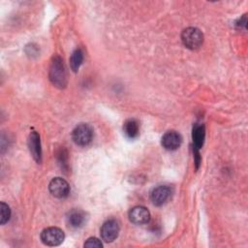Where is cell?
Returning a JSON list of instances; mask_svg holds the SVG:
<instances>
[{
  "label": "cell",
  "instance_id": "8992f818",
  "mask_svg": "<svg viewBox=\"0 0 248 248\" xmlns=\"http://www.w3.org/2000/svg\"><path fill=\"white\" fill-rule=\"evenodd\" d=\"M48 189L50 194L58 199L66 198L70 193V186L68 182L61 178V177H55L53 178L48 185Z\"/></svg>",
  "mask_w": 248,
  "mask_h": 248
},
{
  "label": "cell",
  "instance_id": "6da1fadb",
  "mask_svg": "<svg viewBox=\"0 0 248 248\" xmlns=\"http://www.w3.org/2000/svg\"><path fill=\"white\" fill-rule=\"evenodd\" d=\"M49 79L53 85L63 88L66 86L67 83V77L66 71L63 64L62 59L59 56H55L50 64L49 67Z\"/></svg>",
  "mask_w": 248,
  "mask_h": 248
},
{
  "label": "cell",
  "instance_id": "5bb4252c",
  "mask_svg": "<svg viewBox=\"0 0 248 248\" xmlns=\"http://www.w3.org/2000/svg\"><path fill=\"white\" fill-rule=\"evenodd\" d=\"M82 61H83V52H82L81 49L77 48L76 50H74V52L72 53L71 58H70L71 69L74 72H78L81 63H82Z\"/></svg>",
  "mask_w": 248,
  "mask_h": 248
},
{
  "label": "cell",
  "instance_id": "ba28073f",
  "mask_svg": "<svg viewBox=\"0 0 248 248\" xmlns=\"http://www.w3.org/2000/svg\"><path fill=\"white\" fill-rule=\"evenodd\" d=\"M129 219L136 225H144L150 220V212L144 206H135L129 211Z\"/></svg>",
  "mask_w": 248,
  "mask_h": 248
},
{
  "label": "cell",
  "instance_id": "7c38bea8",
  "mask_svg": "<svg viewBox=\"0 0 248 248\" xmlns=\"http://www.w3.org/2000/svg\"><path fill=\"white\" fill-rule=\"evenodd\" d=\"M205 138V129L202 124L196 125L193 129V142L196 149H199L202 146Z\"/></svg>",
  "mask_w": 248,
  "mask_h": 248
},
{
  "label": "cell",
  "instance_id": "3957f363",
  "mask_svg": "<svg viewBox=\"0 0 248 248\" xmlns=\"http://www.w3.org/2000/svg\"><path fill=\"white\" fill-rule=\"evenodd\" d=\"M93 138V130L91 126L85 123L78 125L72 133V139L74 142L80 146H85L90 143Z\"/></svg>",
  "mask_w": 248,
  "mask_h": 248
},
{
  "label": "cell",
  "instance_id": "7a4b0ae2",
  "mask_svg": "<svg viewBox=\"0 0 248 248\" xmlns=\"http://www.w3.org/2000/svg\"><path fill=\"white\" fill-rule=\"evenodd\" d=\"M181 40L186 47L196 49L202 46L203 42V35L200 29L196 27H189L183 30Z\"/></svg>",
  "mask_w": 248,
  "mask_h": 248
},
{
  "label": "cell",
  "instance_id": "52a82bcc",
  "mask_svg": "<svg viewBox=\"0 0 248 248\" xmlns=\"http://www.w3.org/2000/svg\"><path fill=\"white\" fill-rule=\"evenodd\" d=\"M171 196V189L167 185H160L154 188L151 192L150 198L153 204L160 206L167 202V201Z\"/></svg>",
  "mask_w": 248,
  "mask_h": 248
},
{
  "label": "cell",
  "instance_id": "277c9868",
  "mask_svg": "<svg viewBox=\"0 0 248 248\" xmlns=\"http://www.w3.org/2000/svg\"><path fill=\"white\" fill-rule=\"evenodd\" d=\"M64 232L56 227H49L41 232V240L47 246H57L64 240Z\"/></svg>",
  "mask_w": 248,
  "mask_h": 248
},
{
  "label": "cell",
  "instance_id": "2e32d148",
  "mask_svg": "<svg viewBox=\"0 0 248 248\" xmlns=\"http://www.w3.org/2000/svg\"><path fill=\"white\" fill-rule=\"evenodd\" d=\"M84 247H88V248H102L103 244L101 242L100 239L96 238V237H89L83 244Z\"/></svg>",
  "mask_w": 248,
  "mask_h": 248
},
{
  "label": "cell",
  "instance_id": "5b68a950",
  "mask_svg": "<svg viewBox=\"0 0 248 248\" xmlns=\"http://www.w3.org/2000/svg\"><path fill=\"white\" fill-rule=\"evenodd\" d=\"M120 226L117 220L108 219L101 228V236L105 242H112L118 236Z\"/></svg>",
  "mask_w": 248,
  "mask_h": 248
},
{
  "label": "cell",
  "instance_id": "8fae6325",
  "mask_svg": "<svg viewBox=\"0 0 248 248\" xmlns=\"http://www.w3.org/2000/svg\"><path fill=\"white\" fill-rule=\"evenodd\" d=\"M86 222V214L80 209H73L67 215V223L70 227L78 229Z\"/></svg>",
  "mask_w": 248,
  "mask_h": 248
},
{
  "label": "cell",
  "instance_id": "9a60e30c",
  "mask_svg": "<svg viewBox=\"0 0 248 248\" xmlns=\"http://www.w3.org/2000/svg\"><path fill=\"white\" fill-rule=\"evenodd\" d=\"M0 223L1 225L6 224L11 216V209L9 207L8 204H6L5 202H1L0 204Z\"/></svg>",
  "mask_w": 248,
  "mask_h": 248
},
{
  "label": "cell",
  "instance_id": "30bf717a",
  "mask_svg": "<svg viewBox=\"0 0 248 248\" xmlns=\"http://www.w3.org/2000/svg\"><path fill=\"white\" fill-rule=\"evenodd\" d=\"M28 146L34 160L38 163H41V160H42L41 141H40V136L36 132L30 133L28 138Z\"/></svg>",
  "mask_w": 248,
  "mask_h": 248
},
{
  "label": "cell",
  "instance_id": "4fadbf2b",
  "mask_svg": "<svg viewBox=\"0 0 248 248\" xmlns=\"http://www.w3.org/2000/svg\"><path fill=\"white\" fill-rule=\"evenodd\" d=\"M123 131L128 138L130 139L136 138L139 135V131H140L139 122L135 119L126 120L123 125Z\"/></svg>",
  "mask_w": 248,
  "mask_h": 248
},
{
  "label": "cell",
  "instance_id": "9c48e42d",
  "mask_svg": "<svg viewBox=\"0 0 248 248\" xmlns=\"http://www.w3.org/2000/svg\"><path fill=\"white\" fill-rule=\"evenodd\" d=\"M182 142V138L180 134L175 131L167 132L162 138V145L167 150L177 149Z\"/></svg>",
  "mask_w": 248,
  "mask_h": 248
}]
</instances>
